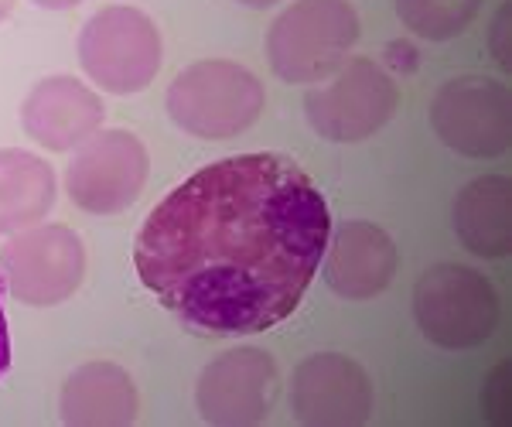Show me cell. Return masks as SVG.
<instances>
[{"instance_id":"7c38bea8","label":"cell","mask_w":512,"mask_h":427,"mask_svg":"<svg viewBox=\"0 0 512 427\" xmlns=\"http://www.w3.org/2000/svg\"><path fill=\"white\" fill-rule=\"evenodd\" d=\"M396 270H400V250L383 226L369 219H349L328 233L321 277L338 298L373 301L393 284Z\"/></svg>"},{"instance_id":"e0dca14e","label":"cell","mask_w":512,"mask_h":427,"mask_svg":"<svg viewBox=\"0 0 512 427\" xmlns=\"http://www.w3.org/2000/svg\"><path fill=\"white\" fill-rule=\"evenodd\" d=\"M482 0H396V18L410 35L424 41H451L468 28Z\"/></svg>"},{"instance_id":"8992f818","label":"cell","mask_w":512,"mask_h":427,"mask_svg":"<svg viewBox=\"0 0 512 427\" xmlns=\"http://www.w3.org/2000/svg\"><path fill=\"white\" fill-rule=\"evenodd\" d=\"M400 89L390 72L366 55H349L304 96L311 130L332 144H362L393 120Z\"/></svg>"},{"instance_id":"d6986e66","label":"cell","mask_w":512,"mask_h":427,"mask_svg":"<svg viewBox=\"0 0 512 427\" xmlns=\"http://www.w3.org/2000/svg\"><path fill=\"white\" fill-rule=\"evenodd\" d=\"M4 277H0V376L11 366V335H7V315H4Z\"/></svg>"},{"instance_id":"3957f363","label":"cell","mask_w":512,"mask_h":427,"mask_svg":"<svg viewBox=\"0 0 512 427\" xmlns=\"http://www.w3.org/2000/svg\"><path fill=\"white\" fill-rule=\"evenodd\" d=\"M359 31L349 0H294L270 24L267 62L280 82L315 86L349 59Z\"/></svg>"},{"instance_id":"5bb4252c","label":"cell","mask_w":512,"mask_h":427,"mask_svg":"<svg viewBox=\"0 0 512 427\" xmlns=\"http://www.w3.org/2000/svg\"><path fill=\"white\" fill-rule=\"evenodd\" d=\"M62 424L69 427H127L140 414L134 376L110 359H93L72 369L59 397Z\"/></svg>"},{"instance_id":"4fadbf2b","label":"cell","mask_w":512,"mask_h":427,"mask_svg":"<svg viewBox=\"0 0 512 427\" xmlns=\"http://www.w3.org/2000/svg\"><path fill=\"white\" fill-rule=\"evenodd\" d=\"M106 106L89 82L76 76H48L35 82L21 106V127L38 147L55 154L76 151L103 130Z\"/></svg>"},{"instance_id":"ffe728a7","label":"cell","mask_w":512,"mask_h":427,"mask_svg":"<svg viewBox=\"0 0 512 427\" xmlns=\"http://www.w3.org/2000/svg\"><path fill=\"white\" fill-rule=\"evenodd\" d=\"M35 7H45V11H72V7H79L82 0H31Z\"/></svg>"},{"instance_id":"ac0fdd59","label":"cell","mask_w":512,"mask_h":427,"mask_svg":"<svg viewBox=\"0 0 512 427\" xmlns=\"http://www.w3.org/2000/svg\"><path fill=\"white\" fill-rule=\"evenodd\" d=\"M509 18H512V4H502L492 18V28H489V48L499 62V69H512V55H509Z\"/></svg>"},{"instance_id":"44dd1931","label":"cell","mask_w":512,"mask_h":427,"mask_svg":"<svg viewBox=\"0 0 512 427\" xmlns=\"http://www.w3.org/2000/svg\"><path fill=\"white\" fill-rule=\"evenodd\" d=\"M236 4H243V7H256V11H267V7L280 4V0H236Z\"/></svg>"},{"instance_id":"6da1fadb","label":"cell","mask_w":512,"mask_h":427,"mask_svg":"<svg viewBox=\"0 0 512 427\" xmlns=\"http://www.w3.org/2000/svg\"><path fill=\"white\" fill-rule=\"evenodd\" d=\"M332 212L315 178L277 151L188 175L134 240L140 284L209 335H260L294 315L325 257Z\"/></svg>"},{"instance_id":"277c9868","label":"cell","mask_w":512,"mask_h":427,"mask_svg":"<svg viewBox=\"0 0 512 427\" xmlns=\"http://www.w3.org/2000/svg\"><path fill=\"white\" fill-rule=\"evenodd\" d=\"M414 318L431 346L468 352L492 339L502 318V301L482 270L434 264L414 284Z\"/></svg>"},{"instance_id":"ba28073f","label":"cell","mask_w":512,"mask_h":427,"mask_svg":"<svg viewBox=\"0 0 512 427\" xmlns=\"http://www.w3.org/2000/svg\"><path fill=\"white\" fill-rule=\"evenodd\" d=\"M431 127L444 147L472 161L502 158L512 144V93L506 82L472 72L434 93Z\"/></svg>"},{"instance_id":"7402d4cb","label":"cell","mask_w":512,"mask_h":427,"mask_svg":"<svg viewBox=\"0 0 512 427\" xmlns=\"http://www.w3.org/2000/svg\"><path fill=\"white\" fill-rule=\"evenodd\" d=\"M14 7H18V0H0V24H4L7 18H11Z\"/></svg>"},{"instance_id":"52a82bcc","label":"cell","mask_w":512,"mask_h":427,"mask_svg":"<svg viewBox=\"0 0 512 427\" xmlns=\"http://www.w3.org/2000/svg\"><path fill=\"white\" fill-rule=\"evenodd\" d=\"M0 277L14 301L55 308L86 281V246L65 223H35L0 246Z\"/></svg>"},{"instance_id":"9c48e42d","label":"cell","mask_w":512,"mask_h":427,"mask_svg":"<svg viewBox=\"0 0 512 427\" xmlns=\"http://www.w3.org/2000/svg\"><path fill=\"white\" fill-rule=\"evenodd\" d=\"M151 175V154L130 130H96L72 151L65 192L89 216H120L140 199Z\"/></svg>"},{"instance_id":"8fae6325","label":"cell","mask_w":512,"mask_h":427,"mask_svg":"<svg viewBox=\"0 0 512 427\" xmlns=\"http://www.w3.org/2000/svg\"><path fill=\"white\" fill-rule=\"evenodd\" d=\"M376 390L366 366L345 352H315L291 373V414L301 427H362Z\"/></svg>"},{"instance_id":"7a4b0ae2","label":"cell","mask_w":512,"mask_h":427,"mask_svg":"<svg viewBox=\"0 0 512 427\" xmlns=\"http://www.w3.org/2000/svg\"><path fill=\"white\" fill-rule=\"evenodd\" d=\"M168 117L198 141H229L263 117L267 89L260 76L233 59H202L168 86Z\"/></svg>"},{"instance_id":"9a60e30c","label":"cell","mask_w":512,"mask_h":427,"mask_svg":"<svg viewBox=\"0 0 512 427\" xmlns=\"http://www.w3.org/2000/svg\"><path fill=\"white\" fill-rule=\"evenodd\" d=\"M454 236L472 257L502 260L512 250V185L506 175L472 178L451 205Z\"/></svg>"},{"instance_id":"30bf717a","label":"cell","mask_w":512,"mask_h":427,"mask_svg":"<svg viewBox=\"0 0 512 427\" xmlns=\"http://www.w3.org/2000/svg\"><path fill=\"white\" fill-rule=\"evenodd\" d=\"M280 397V369L267 349H226L202 369L195 407L212 427H256L270 417Z\"/></svg>"},{"instance_id":"2e32d148","label":"cell","mask_w":512,"mask_h":427,"mask_svg":"<svg viewBox=\"0 0 512 427\" xmlns=\"http://www.w3.org/2000/svg\"><path fill=\"white\" fill-rule=\"evenodd\" d=\"M55 168L41 154L0 147V236L41 223L55 209Z\"/></svg>"},{"instance_id":"5b68a950","label":"cell","mask_w":512,"mask_h":427,"mask_svg":"<svg viewBox=\"0 0 512 427\" xmlns=\"http://www.w3.org/2000/svg\"><path fill=\"white\" fill-rule=\"evenodd\" d=\"M164 41L151 14L130 4H110L82 24L79 65L96 89L113 96L144 93L161 72Z\"/></svg>"}]
</instances>
